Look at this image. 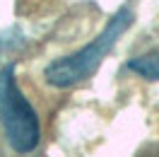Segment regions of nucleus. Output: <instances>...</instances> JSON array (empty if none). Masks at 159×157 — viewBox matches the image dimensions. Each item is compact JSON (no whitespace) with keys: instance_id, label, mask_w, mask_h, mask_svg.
Segmentation results:
<instances>
[{"instance_id":"1","label":"nucleus","mask_w":159,"mask_h":157,"mask_svg":"<svg viewBox=\"0 0 159 157\" xmlns=\"http://www.w3.org/2000/svg\"><path fill=\"white\" fill-rule=\"evenodd\" d=\"M130 24H133V10L120 7L109 20L104 31L94 41H89L84 49H80L77 53H70V56H63L58 60H51L46 65V70H43L46 82L58 89H65V87H75L80 82H84L87 78H92L94 70L101 65V60L106 58V53L116 46V41L123 36V31Z\"/></svg>"},{"instance_id":"2","label":"nucleus","mask_w":159,"mask_h":157,"mask_svg":"<svg viewBox=\"0 0 159 157\" xmlns=\"http://www.w3.org/2000/svg\"><path fill=\"white\" fill-rule=\"evenodd\" d=\"M0 128L15 155H31L41 143V121L17 85L12 63L0 70Z\"/></svg>"},{"instance_id":"3","label":"nucleus","mask_w":159,"mask_h":157,"mask_svg":"<svg viewBox=\"0 0 159 157\" xmlns=\"http://www.w3.org/2000/svg\"><path fill=\"white\" fill-rule=\"evenodd\" d=\"M128 68L133 73L142 75L145 80H159V51H152V53L133 58L128 63Z\"/></svg>"}]
</instances>
